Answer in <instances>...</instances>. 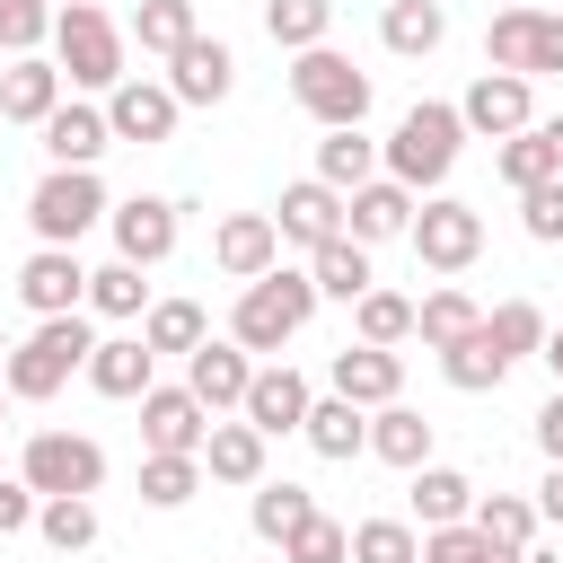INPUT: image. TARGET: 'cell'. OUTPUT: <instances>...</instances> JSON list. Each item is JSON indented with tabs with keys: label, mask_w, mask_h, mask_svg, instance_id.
I'll return each mask as SVG.
<instances>
[{
	"label": "cell",
	"mask_w": 563,
	"mask_h": 563,
	"mask_svg": "<svg viewBox=\"0 0 563 563\" xmlns=\"http://www.w3.org/2000/svg\"><path fill=\"white\" fill-rule=\"evenodd\" d=\"M88 343H97L88 308L35 317V334H26V343H9V361H0V387H9L18 405H44V396H62V387L88 369Z\"/></svg>",
	"instance_id": "obj_1"
},
{
	"label": "cell",
	"mask_w": 563,
	"mask_h": 563,
	"mask_svg": "<svg viewBox=\"0 0 563 563\" xmlns=\"http://www.w3.org/2000/svg\"><path fill=\"white\" fill-rule=\"evenodd\" d=\"M457 150H466V123H457V106L422 97V106H405V114H396V132H387L378 167H387L405 194H440V185H449V167H457Z\"/></svg>",
	"instance_id": "obj_2"
},
{
	"label": "cell",
	"mask_w": 563,
	"mask_h": 563,
	"mask_svg": "<svg viewBox=\"0 0 563 563\" xmlns=\"http://www.w3.org/2000/svg\"><path fill=\"white\" fill-rule=\"evenodd\" d=\"M308 317H317V282H308V264H299V273H290V264H273V273L238 282L229 343H246V352H282V343H290Z\"/></svg>",
	"instance_id": "obj_3"
},
{
	"label": "cell",
	"mask_w": 563,
	"mask_h": 563,
	"mask_svg": "<svg viewBox=\"0 0 563 563\" xmlns=\"http://www.w3.org/2000/svg\"><path fill=\"white\" fill-rule=\"evenodd\" d=\"M123 26L97 9V0H70V9H53V70L70 79V88H114L123 79Z\"/></svg>",
	"instance_id": "obj_4"
},
{
	"label": "cell",
	"mask_w": 563,
	"mask_h": 563,
	"mask_svg": "<svg viewBox=\"0 0 563 563\" xmlns=\"http://www.w3.org/2000/svg\"><path fill=\"white\" fill-rule=\"evenodd\" d=\"M484 70H519V79H563V9H545V0L493 9V26H484Z\"/></svg>",
	"instance_id": "obj_5"
},
{
	"label": "cell",
	"mask_w": 563,
	"mask_h": 563,
	"mask_svg": "<svg viewBox=\"0 0 563 563\" xmlns=\"http://www.w3.org/2000/svg\"><path fill=\"white\" fill-rule=\"evenodd\" d=\"M106 211H114V202H106L97 167H44L35 194H26V229H35V246H79Z\"/></svg>",
	"instance_id": "obj_6"
},
{
	"label": "cell",
	"mask_w": 563,
	"mask_h": 563,
	"mask_svg": "<svg viewBox=\"0 0 563 563\" xmlns=\"http://www.w3.org/2000/svg\"><path fill=\"white\" fill-rule=\"evenodd\" d=\"M290 97H299V114H317L334 132V123L369 114V70H352V53H334V44H308V53H290Z\"/></svg>",
	"instance_id": "obj_7"
},
{
	"label": "cell",
	"mask_w": 563,
	"mask_h": 563,
	"mask_svg": "<svg viewBox=\"0 0 563 563\" xmlns=\"http://www.w3.org/2000/svg\"><path fill=\"white\" fill-rule=\"evenodd\" d=\"M405 246L422 255V273H466V264L484 255V211H475V202H457V194H431V202L413 211Z\"/></svg>",
	"instance_id": "obj_8"
},
{
	"label": "cell",
	"mask_w": 563,
	"mask_h": 563,
	"mask_svg": "<svg viewBox=\"0 0 563 563\" xmlns=\"http://www.w3.org/2000/svg\"><path fill=\"white\" fill-rule=\"evenodd\" d=\"M18 475H26L35 493H97V484H106V449H97L88 431H35L26 457H18Z\"/></svg>",
	"instance_id": "obj_9"
},
{
	"label": "cell",
	"mask_w": 563,
	"mask_h": 563,
	"mask_svg": "<svg viewBox=\"0 0 563 563\" xmlns=\"http://www.w3.org/2000/svg\"><path fill=\"white\" fill-rule=\"evenodd\" d=\"M457 123H466V132H484V141L528 132V123H537V79H519V70H484V79L457 97Z\"/></svg>",
	"instance_id": "obj_10"
},
{
	"label": "cell",
	"mask_w": 563,
	"mask_h": 563,
	"mask_svg": "<svg viewBox=\"0 0 563 563\" xmlns=\"http://www.w3.org/2000/svg\"><path fill=\"white\" fill-rule=\"evenodd\" d=\"M176 114H185V106H176V88H167V79L123 70V79L106 88V132H114V141H141V150H150V141H167V132H176Z\"/></svg>",
	"instance_id": "obj_11"
},
{
	"label": "cell",
	"mask_w": 563,
	"mask_h": 563,
	"mask_svg": "<svg viewBox=\"0 0 563 563\" xmlns=\"http://www.w3.org/2000/svg\"><path fill=\"white\" fill-rule=\"evenodd\" d=\"M106 229H114V255L150 273V264H167V255H176V229H185V220H176V202H167V194H132V202H114V211H106Z\"/></svg>",
	"instance_id": "obj_12"
},
{
	"label": "cell",
	"mask_w": 563,
	"mask_h": 563,
	"mask_svg": "<svg viewBox=\"0 0 563 563\" xmlns=\"http://www.w3.org/2000/svg\"><path fill=\"white\" fill-rule=\"evenodd\" d=\"M132 405H141V449L202 457V431H211V413H202V396H194V387H158V378H150Z\"/></svg>",
	"instance_id": "obj_13"
},
{
	"label": "cell",
	"mask_w": 563,
	"mask_h": 563,
	"mask_svg": "<svg viewBox=\"0 0 563 563\" xmlns=\"http://www.w3.org/2000/svg\"><path fill=\"white\" fill-rule=\"evenodd\" d=\"M246 378H255V352H246V343H229V334H202V343L185 352V387L202 396V413H238Z\"/></svg>",
	"instance_id": "obj_14"
},
{
	"label": "cell",
	"mask_w": 563,
	"mask_h": 563,
	"mask_svg": "<svg viewBox=\"0 0 563 563\" xmlns=\"http://www.w3.org/2000/svg\"><path fill=\"white\" fill-rule=\"evenodd\" d=\"M167 88H176V106H220V97L238 88V53H229L220 35H185V44L167 53Z\"/></svg>",
	"instance_id": "obj_15"
},
{
	"label": "cell",
	"mask_w": 563,
	"mask_h": 563,
	"mask_svg": "<svg viewBox=\"0 0 563 563\" xmlns=\"http://www.w3.org/2000/svg\"><path fill=\"white\" fill-rule=\"evenodd\" d=\"M18 299H26L35 317L88 308V264H79V246H35V255L18 264Z\"/></svg>",
	"instance_id": "obj_16"
},
{
	"label": "cell",
	"mask_w": 563,
	"mask_h": 563,
	"mask_svg": "<svg viewBox=\"0 0 563 563\" xmlns=\"http://www.w3.org/2000/svg\"><path fill=\"white\" fill-rule=\"evenodd\" d=\"M273 229H282V246H325V238H343V194L334 185H317V176H299V185H282V202H273Z\"/></svg>",
	"instance_id": "obj_17"
},
{
	"label": "cell",
	"mask_w": 563,
	"mask_h": 563,
	"mask_svg": "<svg viewBox=\"0 0 563 563\" xmlns=\"http://www.w3.org/2000/svg\"><path fill=\"white\" fill-rule=\"evenodd\" d=\"M211 264H220L229 282L273 273V264H282V229H273V211H229V220L211 229Z\"/></svg>",
	"instance_id": "obj_18"
},
{
	"label": "cell",
	"mask_w": 563,
	"mask_h": 563,
	"mask_svg": "<svg viewBox=\"0 0 563 563\" xmlns=\"http://www.w3.org/2000/svg\"><path fill=\"white\" fill-rule=\"evenodd\" d=\"M325 387H334V396H352V405L369 413V405L405 396V352H387V343H343V352H334V369H325Z\"/></svg>",
	"instance_id": "obj_19"
},
{
	"label": "cell",
	"mask_w": 563,
	"mask_h": 563,
	"mask_svg": "<svg viewBox=\"0 0 563 563\" xmlns=\"http://www.w3.org/2000/svg\"><path fill=\"white\" fill-rule=\"evenodd\" d=\"M238 413H246V422H255L264 440H282V431H299V422H308V378H299L290 361H264V369L246 378Z\"/></svg>",
	"instance_id": "obj_20"
},
{
	"label": "cell",
	"mask_w": 563,
	"mask_h": 563,
	"mask_svg": "<svg viewBox=\"0 0 563 563\" xmlns=\"http://www.w3.org/2000/svg\"><path fill=\"white\" fill-rule=\"evenodd\" d=\"M35 132H44V158H53V167H97V158L114 150L106 106H79V97H62V106H53Z\"/></svg>",
	"instance_id": "obj_21"
},
{
	"label": "cell",
	"mask_w": 563,
	"mask_h": 563,
	"mask_svg": "<svg viewBox=\"0 0 563 563\" xmlns=\"http://www.w3.org/2000/svg\"><path fill=\"white\" fill-rule=\"evenodd\" d=\"M343 229H352L361 246H387V238H405V229H413V194H405L396 176H369V185H352V194H343Z\"/></svg>",
	"instance_id": "obj_22"
},
{
	"label": "cell",
	"mask_w": 563,
	"mask_h": 563,
	"mask_svg": "<svg viewBox=\"0 0 563 563\" xmlns=\"http://www.w3.org/2000/svg\"><path fill=\"white\" fill-rule=\"evenodd\" d=\"M150 369H158V352H150L141 334H97V343H88V369H79V378H88L97 396L132 405V396L150 387Z\"/></svg>",
	"instance_id": "obj_23"
},
{
	"label": "cell",
	"mask_w": 563,
	"mask_h": 563,
	"mask_svg": "<svg viewBox=\"0 0 563 563\" xmlns=\"http://www.w3.org/2000/svg\"><path fill=\"white\" fill-rule=\"evenodd\" d=\"M299 440H308L317 457H334V466H343V457H361V449H369V413H361L352 396H334V387H325V396H308Z\"/></svg>",
	"instance_id": "obj_24"
},
{
	"label": "cell",
	"mask_w": 563,
	"mask_h": 563,
	"mask_svg": "<svg viewBox=\"0 0 563 563\" xmlns=\"http://www.w3.org/2000/svg\"><path fill=\"white\" fill-rule=\"evenodd\" d=\"M202 475L211 484H264V431L238 413V422H220L211 413V431H202Z\"/></svg>",
	"instance_id": "obj_25"
},
{
	"label": "cell",
	"mask_w": 563,
	"mask_h": 563,
	"mask_svg": "<svg viewBox=\"0 0 563 563\" xmlns=\"http://www.w3.org/2000/svg\"><path fill=\"white\" fill-rule=\"evenodd\" d=\"M369 457H387V466H422L431 457V413H413L405 396H387V405H369Z\"/></svg>",
	"instance_id": "obj_26"
},
{
	"label": "cell",
	"mask_w": 563,
	"mask_h": 563,
	"mask_svg": "<svg viewBox=\"0 0 563 563\" xmlns=\"http://www.w3.org/2000/svg\"><path fill=\"white\" fill-rule=\"evenodd\" d=\"M53 106H62V70H53L44 53H18V62L0 70V114H9V123H44Z\"/></svg>",
	"instance_id": "obj_27"
},
{
	"label": "cell",
	"mask_w": 563,
	"mask_h": 563,
	"mask_svg": "<svg viewBox=\"0 0 563 563\" xmlns=\"http://www.w3.org/2000/svg\"><path fill=\"white\" fill-rule=\"evenodd\" d=\"M308 282H317V299H343V308H352V299H361V290H369L378 273H369V246H361V238L343 229V238L308 246Z\"/></svg>",
	"instance_id": "obj_28"
},
{
	"label": "cell",
	"mask_w": 563,
	"mask_h": 563,
	"mask_svg": "<svg viewBox=\"0 0 563 563\" xmlns=\"http://www.w3.org/2000/svg\"><path fill=\"white\" fill-rule=\"evenodd\" d=\"M440 35H449V9H440V0H387V9H378V44L405 53V62L440 53Z\"/></svg>",
	"instance_id": "obj_29"
},
{
	"label": "cell",
	"mask_w": 563,
	"mask_h": 563,
	"mask_svg": "<svg viewBox=\"0 0 563 563\" xmlns=\"http://www.w3.org/2000/svg\"><path fill=\"white\" fill-rule=\"evenodd\" d=\"M35 537L53 554H88L97 545V493H35Z\"/></svg>",
	"instance_id": "obj_30"
},
{
	"label": "cell",
	"mask_w": 563,
	"mask_h": 563,
	"mask_svg": "<svg viewBox=\"0 0 563 563\" xmlns=\"http://www.w3.org/2000/svg\"><path fill=\"white\" fill-rule=\"evenodd\" d=\"M369 176H378V141H369L361 123H334V132L317 141V185L352 194V185H369Z\"/></svg>",
	"instance_id": "obj_31"
},
{
	"label": "cell",
	"mask_w": 563,
	"mask_h": 563,
	"mask_svg": "<svg viewBox=\"0 0 563 563\" xmlns=\"http://www.w3.org/2000/svg\"><path fill=\"white\" fill-rule=\"evenodd\" d=\"M475 325H484V308H475L457 282H440L431 299H413V343H422V352H449V343L475 334Z\"/></svg>",
	"instance_id": "obj_32"
},
{
	"label": "cell",
	"mask_w": 563,
	"mask_h": 563,
	"mask_svg": "<svg viewBox=\"0 0 563 563\" xmlns=\"http://www.w3.org/2000/svg\"><path fill=\"white\" fill-rule=\"evenodd\" d=\"M405 493H413V519H422V528H449V519H466V510H475V484H466L457 466H440V457H422Z\"/></svg>",
	"instance_id": "obj_33"
},
{
	"label": "cell",
	"mask_w": 563,
	"mask_h": 563,
	"mask_svg": "<svg viewBox=\"0 0 563 563\" xmlns=\"http://www.w3.org/2000/svg\"><path fill=\"white\" fill-rule=\"evenodd\" d=\"M440 378H449L457 396H484V387H501V378H510V361H501V352H493V334L475 325V334H457V343L440 352Z\"/></svg>",
	"instance_id": "obj_34"
},
{
	"label": "cell",
	"mask_w": 563,
	"mask_h": 563,
	"mask_svg": "<svg viewBox=\"0 0 563 563\" xmlns=\"http://www.w3.org/2000/svg\"><path fill=\"white\" fill-rule=\"evenodd\" d=\"M141 308H150V282H141V264H123V255H114V264H97V273H88V317H114V325H132Z\"/></svg>",
	"instance_id": "obj_35"
},
{
	"label": "cell",
	"mask_w": 563,
	"mask_h": 563,
	"mask_svg": "<svg viewBox=\"0 0 563 563\" xmlns=\"http://www.w3.org/2000/svg\"><path fill=\"white\" fill-rule=\"evenodd\" d=\"M352 334H361V343H387V352H396V343H413V299L369 282V290L352 299Z\"/></svg>",
	"instance_id": "obj_36"
},
{
	"label": "cell",
	"mask_w": 563,
	"mask_h": 563,
	"mask_svg": "<svg viewBox=\"0 0 563 563\" xmlns=\"http://www.w3.org/2000/svg\"><path fill=\"white\" fill-rule=\"evenodd\" d=\"M202 493V457H176V449H150L141 457V501L150 510H185Z\"/></svg>",
	"instance_id": "obj_37"
},
{
	"label": "cell",
	"mask_w": 563,
	"mask_h": 563,
	"mask_svg": "<svg viewBox=\"0 0 563 563\" xmlns=\"http://www.w3.org/2000/svg\"><path fill=\"white\" fill-rule=\"evenodd\" d=\"M475 528H484V545H510V554H528L537 545V501H519V493H475V510H466Z\"/></svg>",
	"instance_id": "obj_38"
},
{
	"label": "cell",
	"mask_w": 563,
	"mask_h": 563,
	"mask_svg": "<svg viewBox=\"0 0 563 563\" xmlns=\"http://www.w3.org/2000/svg\"><path fill=\"white\" fill-rule=\"evenodd\" d=\"M264 35L282 53H308V44L334 35V0H264Z\"/></svg>",
	"instance_id": "obj_39"
},
{
	"label": "cell",
	"mask_w": 563,
	"mask_h": 563,
	"mask_svg": "<svg viewBox=\"0 0 563 563\" xmlns=\"http://www.w3.org/2000/svg\"><path fill=\"white\" fill-rule=\"evenodd\" d=\"M202 334H211V325H202L194 299H150V308H141V343H150V352H176V361H185Z\"/></svg>",
	"instance_id": "obj_40"
},
{
	"label": "cell",
	"mask_w": 563,
	"mask_h": 563,
	"mask_svg": "<svg viewBox=\"0 0 563 563\" xmlns=\"http://www.w3.org/2000/svg\"><path fill=\"white\" fill-rule=\"evenodd\" d=\"M123 35H132L141 53H158V62H167V53H176L185 35H202V26H194V0H141Z\"/></svg>",
	"instance_id": "obj_41"
},
{
	"label": "cell",
	"mask_w": 563,
	"mask_h": 563,
	"mask_svg": "<svg viewBox=\"0 0 563 563\" xmlns=\"http://www.w3.org/2000/svg\"><path fill=\"white\" fill-rule=\"evenodd\" d=\"M484 334H493L501 361H528V352L545 343V308H537V299H501V308H484Z\"/></svg>",
	"instance_id": "obj_42"
},
{
	"label": "cell",
	"mask_w": 563,
	"mask_h": 563,
	"mask_svg": "<svg viewBox=\"0 0 563 563\" xmlns=\"http://www.w3.org/2000/svg\"><path fill=\"white\" fill-rule=\"evenodd\" d=\"M493 167H501V185H510V194H528V185H545V176H563V167H554V150H545V132H537V123H528V132H510V141H501V150H493Z\"/></svg>",
	"instance_id": "obj_43"
},
{
	"label": "cell",
	"mask_w": 563,
	"mask_h": 563,
	"mask_svg": "<svg viewBox=\"0 0 563 563\" xmlns=\"http://www.w3.org/2000/svg\"><path fill=\"white\" fill-rule=\"evenodd\" d=\"M308 510H317V493H308V484H255V510H246V519H255V537H264V545H282Z\"/></svg>",
	"instance_id": "obj_44"
},
{
	"label": "cell",
	"mask_w": 563,
	"mask_h": 563,
	"mask_svg": "<svg viewBox=\"0 0 563 563\" xmlns=\"http://www.w3.org/2000/svg\"><path fill=\"white\" fill-rule=\"evenodd\" d=\"M282 563H352V528L325 519V510H308V519L282 537Z\"/></svg>",
	"instance_id": "obj_45"
},
{
	"label": "cell",
	"mask_w": 563,
	"mask_h": 563,
	"mask_svg": "<svg viewBox=\"0 0 563 563\" xmlns=\"http://www.w3.org/2000/svg\"><path fill=\"white\" fill-rule=\"evenodd\" d=\"M352 563H422L413 519H361L352 528Z\"/></svg>",
	"instance_id": "obj_46"
},
{
	"label": "cell",
	"mask_w": 563,
	"mask_h": 563,
	"mask_svg": "<svg viewBox=\"0 0 563 563\" xmlns=\"http://www.w3.org/2000/svg\"><path fill=\"white\" fill-rule=\"evenodd\" d=\"M53 35V0H0V53L18 62V53H35Z\"/></svg>",
	"instance_id": "obj_47"
},
{
	"label": "cell",
	"mask_w": 563,
	"mask_h": 563,
	"mask_svg": "<svg viewBox=\"0 0 563 563\" xmlns=\"http://www.w3.org/2000/svg\"><path fill=\"white\" fill-rule=\"evenodd\" d=\"M519 229H528L537 246H563V176H545V185L519 194Z\"/></svg>",
	"instance_id": "obj_48"
},
{
	"label": "cell",
	"mask_w": 563,
	"mask_h": 563,
	"mask_svg": "<svg viewBox=\"0 0 563 563\" xmlns=\"http://www.w3.org/2000/svg\"><path fill=\"white\" fill-rule=\"evenodd\" d=\"M484 528L475 519H449V528H422V563H484Z\"/></svg>",
	"instance_id": "obj_49"
},
{
	"label": "cell",
	"mask_w": 563,
	"mask_h": 563,
	"mask_svg": "<svg viewBox=\"0 0 563 563\" xmlns=\"http://www.w3.org/2000/svg\"><path fill=\"white\" fill-rule=\"evenodd\" d=\"M35 528V484L18 475V484H0V537H26Z\"/></svg>",
	"instance_id": "obj_50"
},
{
	"label": "cell",
	"mask_w": 563,
	"mask_h": 563,
	"mask_svg": "<svg viewBox=\"0 0 563 563\" xmlns=\"http://www.w3.org/2000/svg\"><path fill=\"white\" fill-rule=\"evenodd\" d=\"M537 449H545V466H563V387L537 405Z\"/></svg>",
	"instance_id": "obj_51"
},
{
	"label": "cell",
	"mask_w": 563,
	"mask_h": 563,
	"mask_svg": "<svg viewBox=\"0 0 563 563\" xmlns=\"http://www.w3.org/2000/svg\"><path fill=\"white\" fill-rule=\"evenodd\" d=\"M537 519L563 528V466H545V484H537Z\"/></svg>",
	"instance_id": "obj_52"
},
{
	"label": "cell",
	"mask_w": 563,
	"mask_h": 563,
	"mask_svg": "<svg viewBox=\"0 0 563 563\" xmlns=\"http://www.w3.org/2000/svg\"><path fill=\"white\" fill-rule=\"evenodd\" d=\"M537 361L554 369V387H563V325H545V343H537Z\"/></svg>",
	"instance_id": "obj_53"
},
{
	"label": "cell",
	"mask_w": 563,
	"mask_h": 563,
	"mask_svg": "<svg viewBox=\"0 0 563 563\" xmlns=\"http://www.w3.org/2000/svg\"><path fill=\"white\" fill-rule=\"evenodd\" d=\"M537 132H545V150H554V167H563V114H537Z\"/></svg>",
	"instance_id": "obj_54"
},
{
	"label": "cell",
	"mask_w": 563,
	"mask_h": 563,
	"mask_svg": "<svg viewBox=\"0 0 563 563\" xmlns=\"http://www.w3.org/2000/svg\"><path fill=\"white\" fill-rule=\"evenodd\" d=\"M484 563H528V554H510V545H493V554H484Z\"/></svg>",
	"instance_id": "obj_55"
},
{
	"label": "cell",
	"mask_w": 563,
	"mask_h": 563,
	"mask_svg": "<svg viewBox=\"0 0 563 563\" xmlns=\"http://www.w3.org/2000/svg\"><path fill=\"white\" fill-rule=\"evenodd\" d=\"M0 361H9V334H0Z\"/></svg>",
	"instance_id": "obj_56"
},
{
	"label": "cell",
	"mask_w": 563,
	"mask_h": 563,
	"mask_svg": "<svg viewBox=\"0 0 563 563\" xmlns=\"http://www.w3.org/2000/svg\"><path fill=\"white\" fill-rule=\"evenodd\" d=\"M501 9H519V0H501Z\"/></svg>",
	"instance_id": "obj_57"
},
{
	"label": "cell",
	"mask_w": 563,
	"mask_h": 563,
	"mask_svg": "<svg viewBox=\"0 0 563 563\" xmlns=\"http://www.w3.org/2000/svg\"><path fill=\"white\" fill-rule=\"evenodd\" d=\"M0 405H9V387H0Z\"/></svg>",
	"instance_id": "obj_58"
}]
</instances>
